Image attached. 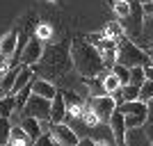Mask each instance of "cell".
Here are the masks:
<instances>
[{"label":"cell","instance_id":"1","mask_svg":"<svg viewBox=\"0 0 153 146\" xmlns=\"http://www.w3.org/2000/svg\"><path fill=\"white\" fill-rule=\"evenodd\" d=\"M71 59H73V69H76L85 80L96 78V76H101V73L108 71L105 69L103 53L82 37H76L71 41Z\"/></svg>","mask_w":153,"mask_h":146},{"label":"cell","instance_id":"2","mask_svg":"<svg viewBox=\"0 0 153 146\" xmlns=\"http://www.w3.org/2000/svg\"><path fill=\"white\" fill-rule=\"evenodd\" d=\"M69 69H73V59H71V41L64 39L59 44H51L44 50V57L37 64V73L51 80V78H62Z\"/></svg>","mask_w":153,"mask_h":146},{"label":"cell","instance_id":"3","mask_svg":"<svg viewBox=\"0 0 153 146\" xmlns=\"http://www.w3.org/2000/svg\"><path fill=\"white\" fill-rule=\"evenodd\" d=\"M117 64H123L128 69L151 66V57L144 48H140V44H135L130 37H123L119 41V48H117Z\"/></svg>","mask_w":153,"mask_h":146},{"label":"cell","instance_id":"4","mask_svg":"<svg viewBox=\"0 0 153 146\" xmlns=\"http://www.w3.org/2000/svg\"><path fill=\"white\" fill-rule=\"evenodd\" d=\"M51 107H53V101H48L44 96L32 94L21 116H34V119H39L41 123H51Z\"/></svg>","mask_w":153,"mask_h":146},{"label":"cell","instance_id":"5","mask_svg":"<svg viewBox=\"0 0 153 146\" xmlns=\"http://www.w3.org/2000/svg\"><path fill=\"white\" fill-rule=\"evenodd\" d=\"M44 50H46V48H44V41L37 39V37H32L30 41L23 46V50L12 59V66H16V59H19L21 64H25V66H37L39 59L44 57Z\"/></svg>","mask_w":153,"mask_h":146},{"label":"cell","instance_id":"6","mask_svg":"<svg viewBox=\"0 0 153 146\" xmlns=\"http://www.w3.org/2000/svg\"><path fill=\"white\" fill-rule=\"evenodd\" d=\"M89 105L91 110L96 112V116L101 119V123H110V119H112V114L117 112V98L114 96H96V98H91L89 96Z\"/></svg>","mask_w":153,"mask_h":146},{"label":"cell","instance_id":"7","mask_svg":"<svg viewBox=\"0 0 153 146\" xmlns=\"http://www.w3.org/2000/svg\"><path fill=\"white\" fill-rule=\"evenodd\" d=\"M48 133L53 135L55 144H59V146H78V142H80L78 133L69 123H51V130H48Z\"/></svg>","mask_w":153,"mask_h":146},{"label":"cell","instance_id":"8","mask_svg":"<svg viewBox=\"0 0 153 146\" xmlns=\"http://www.w3.org/2000/svg\"><path fill=\"white\" fill-rule=\"evenodd\" d=\"M19 30L14 27L5 34V37H0V59H14L16 57V53H19Z\"/></svg>","mask_w":153,"mask_h":146},{"label":"cell","instance_id":"9","mask_svg":"<svg viewBox=\"0 0 153 146\" xmlns=\"http://www.w3.org/2000/svg\"><path fill=\"white\" fill-rule=\"evenodd\" d=\"M110 133H112V139H114L117 146H128L126 144V133H128V128H126V116L117 110L114 114H112V119H110Z\"/></svg>","mask_w":153,"mask_h":146},{"label":"cell","instance_id":"10","mask_svg":"<svg viewBox=\"0 0 153 146\" xmlns=\"http://www.w3.org/2000/svg\"><path fill=\"white\" fill-rule=\"evenodd\" d=\"M62 94H64V101H66V107H69V116L71 119L82 116L85 107H87V101H82L76 91H69V89H62Z\"/></svg>","mask_w":153,"mask_h":146},{"label":"cell","instance_id":"11","mask_svg":"<svg viewBox=\"0 0 153 146\" xmlns=\"http://www.w3.org/2000/svg\"><path fill=\"white\" fill-rule=\"evenodd\" d=\"M69 116V107H66V101H64L62 89L57 91V96L53 98V107H51V123H64Z\"/></svg>","mask_w":153,"mask_h":146},{"label":"cell","instance_id":"12","mask_svg":"<svg viewBox=\"0 0 153 146\" xmlns=\"http://www.w3.org/2000/svg\"><path fill=\"white\" fill-rule=\"evenodd\" d=\"M19 126H21V128H23V130H25V133H27V137H30L32 142H37L39 137H41V135L46 133L44 123H41V121H39V119H34V116H23Z\"/></svg>","mask_w":153,"mask_h":146},{"label":"cell","instance_id":"13","mask_svg":"<svg viewBox=\"0 0 153 146\" xmlns=\"http://www.w3.org/2000/svg\"><path fill=\"white\" fill-rule=\"evenodd\" d=\"M32 91H34L37 96H44V98L53 101V98L57 96L59 89L55 87L51 80H46V78H34V82H32Z\"/></svg>","mask_w":153,"mask_h":146},{"label":"cell","instance_id":"14","mask_svg":"<svg viewBox=\"0 0 153 146\" xmlns=\"http://www.w3.org/2000/svg\"><path fill=\"white\" fill-rule=\"evenodd\" d=\"M34 82V69L32 66H21V71H19V76H16V82H14V89H12V96H16L21 91V89H25V87H30V84Z\"/></svg>","mask_w":153,"mask_h":146},{"label":"cell","instance_id":"15","mask_svg":"<svg viewBox=\"0 0 153 146\" xmlns=\"http://www.w3.org/2000/svg\"><path fill=\"white\" fill-rule=\"evenodd\" d=\"M16 114V96H5L2 101H0V116L2 119H12Z\"/></svg>","mask_w":153,"mask_h":146},{"label":"cell","instance_id":"16","mask_svg":"<svg viewBox=\"0 0 153 146\" xmlns=\"http://www.w3.org/2000/svg\"><path fill=\"white\" fill-rule=\"evenodd\" d=\"M23 64H16V66H9V71H7L5 76H2V80H0V84L5 87L7 94H12V89H14V82H16V76H19V71Z\"/></svg>","mask_w":153,"mask_h":146},{"label":"cell","instance_id":"17","mask_svg":"<svg viewBox=\"0 0 153 146\" xmlns=\"http://www.w3.org/2000/svg\"><path fill=\"white\" fill-rule=\"evenodd\" d=\"M105 34H108L110 39H114V41H121V39L126 37V30H123L121 21H110L108 25H105Z\"/></svg>","mask_w":153,"mask_h":146},{"label":"cell","instance_id":"18","mask_svg":"<svg viewBox=\"0 0 153 146\" xmlns=\"http://www.w3.org/2000/svg\"><path fill=\"white\" fill-rule=\"evenodd\" d=\"M103 82H105V91H108L110 96L117 94V91L123 87V82L114 76V73H112V71H108V73H105V80H103Z\"/></svg>","mask_w":153,"mask_h":146},{"label":"cell","instance_id":"19","mask_svg":"<svg viewBox=\"0 0 153 146\" xmlns=\"http://www.w3.org/2000/svg\"><path fill=\"white\" fill-rule=\"evenodd\" d=\"M12 130H14L12 121L0 116V146H7V144H9V139H12Z\"/></svg>","mask_w":153,"mask_h":146},{"label":"cell","instance_id":"20","mask_svg":"<svg viewBox=\"0 0 153 146\" xmlns=\"http://www.w3.org/2000/svg\"><path fill=\"white\" fill-rule=\"evenodd\" d=\"M146 66H135V69H130V84H135V87H142V84L146 82Z\"/></svg>","mask_w":153,"mask_h":146},{"label":"cell","instance_id":"21","mask_svg":"<svg viewBox=\"0 0 153 146\" xmlns=\"http://www.w3.org/2000/svg\"><path fill=\"white\" fill-rule=\"evenodd\" d=\"M142 41L146 44V48L153 44V16H146L144 19V32H142ZM144 48V50H146Z\"/></svg>","mask_w":153,"mask_h":146},{"label":"cell","instance_id":"22","mask_svg":"<svg viewBox=\"0 0 153 146\" xmlns=\"http://www.w3.org/2000/svg\"><path fill=\"white\" fill-rule=\"evenodd\" d=\"M146 126V116L142 114H126V128L135 130V128H144Z\"/></svg>","mask_w":153,"mask_h":146},{"label":"cell","instance_id":"23","mask_svg":"<svg viewBox=\"0 0 153 146\" xmlns=\"http://www.w3.org/2000/svg\"><path fill=\"white\" fill-rule=\"evenodd\" d=\"M114 14H117L119 21L126 19L128 14H130V0H114Z\"/></svg>","mask_w":153,"mask_h":146},{"label":"cell","instance_id":"24","mask_svg":"<svg viewBox=\"0 0 153 146\" xmlns=\"http://www.w3.org/2000/svg\"><path fill=\"white\" fill-rule=\"evenodd\" d=\"M112 73H114L123 84H130V69H128V66H123V64H114V66H112Z\"/></svg>","mask_w":153,"mask_h":146},{"label":"cell","instance_id":"25","mask_svg":"<svg viewBox=\"0 0 153 146\" xmlns=\"http://www.w3.org/2000/svg\"><path fill=\"white\" fill-rule=\"evenodd\" d=\"M34 37L41 39V41L51 39V37H53V25H48V23H39L37 30H34Z\"/></svg>","mask_w":153,"mask_h":146},{"label":"cell","instance_id":"26","mask_svg":"<svg viewBox=\"0 0 153 146\" xmlns=\"http://www.w3.org/2000/svg\"><path fill=\"white\" fill-rule=\"evenodd\" d=\"M151 98H153V80H146V82L140 87V101L149 103Z\"/></svg>","mask_w":153,"mask_h":146},{"label":"cell","instance_id":"27","mask_svg":"<svg viewBox=\"0 0 153 146\" xmlns=\"http://www.w3.org/2000/svg\"><path fill=\"white\" fill-rule=\"evenodd\" d=\"M32 146H55V139H53L51 133H44L37 142H32Z\"/></svg>","mask_w":153,"mask_h":146},{"label":"cell","instance_id":"28","mask_svg":"<svg viewBox=\"0 0 153 146\" xmlns=\"http://www.w3.org/2000/svg\"><path fill=\"white\" fill-rule=\"evenodd\" d=\"M146 123H153V98L146 103Z\"/></svg>","mask_w":153,"mask_h":146},{"label":"cell","instance_id":"29","mask_svg":"<svg viewBox=\"0 0 153 146\" xmlns=\"http://www.w3.org/2000/svg\"><path fill=\"white\" fill-rule=\"evenodd\" d=\"M78 146H96V139H91V137H80Z\"/></svg>","mask_w":153,"mask_h":146},{"label":"cell","instance_id":"30","mask_svg":"<svg viewBox=\"0 0 153 146\" xmlns=\"http://www.w3.org/2000/svg\"><path fill=\"white\" fill-rule=\"evenodd\" d=\"M5 96H9V94H7V91H5V87H2V84H0V101H2V98H5Z\"/></svg>","mask_w":153,"mask_h":146},{"label":"cell","instance_id":"31","mask_svg":"<svg viewBox=\"0 0 153 146\" xmlns=\"http://www.w3.org/2000/svg\"><path fill=\"white\" fill-rule=\"evenodd\" d=\"M146 53H149V57H151V62H153V44H151V46L146 48Z\"/></svg>","mask_w":153,"mask_h":146},{"label":"cell","instance_id":"32","mask_svg":"<svg viewBox=\"0 0 153 146\" xmlns=\"http://www.w3.org/2000/svg\"><path fill=\"white\" fill-rule=\"evenodd\" d=\"M140 2H142V5H146V2H153V0H140Z\"/></svg>","mask_w":153,"mask_h":146},{"label":"cell","instance_id":"33","mask_svg":"<svg viewBox=\"0 0 153 146\" xmlns=\"http://www.w3.org/2000/svg\"><path fill=\"white\" fill-rule=\"evenodd\" d=\"M48 2H55V0H48Z\"/></svg>","mask_w":153,"mask_h":146},{"label":"cell","instance_id":"34","mask_svg":"<svg viewBox=\"0 0 153 146\" xmlns=\"http://www.w3.org/2000/svg\"><path fill=\"white\" fill-rule=\"evenodd\" d=\"M55 146H59V144H55Z\"/></svg>","mask_w":153,"mask_h":146},{"label":"cell","instance_id":"35","mask_svg":"<svg viewBox=\"0 0 153 146\" xmlns=\"http://www.w3.org/2000/svg\"><path fill=\"white\" fill-rule=\"evenodd\" d=\"M151 66H153V62H151Z\"/></svg>","mask_w":153,"mask_h":146}]
</instances>
